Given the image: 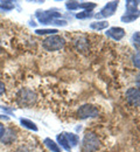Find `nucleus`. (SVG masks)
Returning a JSON list of instances; mask_svg holds the SVG:
<instances>
[{
  "label": "nucleus",
  "instance_id": "14",
  "mask_svg": "<svg viewBox=\"0 0 140 152\" xmlns=\"http://www.w3.org/2000/svg\"><path fill=\"white\" fill-rule=\"evenodd\" d=\"M20 123H21V125H22V126H25V128H27V129H29V130H33V131H38V126H36V124H35L34 122L29 121V119H26V118H21Z\"/></svg>",
  "mask_w": 140,
  "mask_h": 152
},
{
  "label": "nucleus",
  "instance_id": "4",
  "mask_svg": "<svg viewBox=\"0 0 140 152\" xmlns=\"http://www.w3.org/2000/svg\"><path fill=\"white\" fill-rule=\"evenodd\" d=\"M61 13L59 12H54V11H38L36 12V18L39 20V22L43 23V25H48V23H53L54 20L56 18H60Z\"/></svg>",
  "mask_w": 140,
  "mask_h": 152
},
{
  "label": "nucleus",
  "instance_id": "25",
  "mask_svg": "<svg viewBox=\"0 0 140 152\" xmlns=\"http://www.w3.org/2000/svg\"><path fill=\"white\" fill-rule=\"evenodd\" d=\"M4 133H5V128H4V125L0 124V139H1V137L4 136Z\"/></svg>",
  "mask_w": 140,
  "mask_h": 152
},
{
  "label": "nucleus",
  "instance_id": "24",
  "mask_svg": "<svg viewBox=\"0 0 140 152\" xmlns=\"http://www.w3.org/2000/svg\"><path fill=\"white\" fill-rule=\"evenodd\" d=\"M136 84H137V87L140 89V74L136 76Z\"/></svg>",
  "mask_w": 140,
  "mask_h": 152
},
{
  "label": "nucleus",
  "instance_id": "22",
  "mask_svg": "<svg viewBox=\"0 0 140 152\" xmlns=\"http://www.w3.org/2000/svg\"><path fill=\"white\" fill-rule=\"evenodd\" d=\"M133 63H134V66L140 69V52L139 53H137L134 56H133Z\"/></svg>",
  "mask_w": 140,
  "mask_h": 152
},
{
  "label": "nucleus",
  "instance_id": "7",
  "mask_svg": "<svg viewBox=\"0 0 140 152\" xmlns=\"http://www.w3.org/2000/svg\"><path fill=\"white\" fill-rule=\"evenodd\" d=\"M126 99L133 107H140V89L139 88H130L126 91Z\"/></svg>",
  "mask_w": 140,
  "mask_h": 152
},
{
  "label": "nucleus",
  "instance_id": "18",
  "mask_svg": "<svg viewBox=\"0 0 140 152\" xmlns=\"http://www.w3.org/2000/svg\"><path fill=\"white\" fill-rule=\"evenodd\" d=\"M0 8L4 11H11L14 8L13 1H0Z\"/></svg>",
  "mask_w": 140,
  "mask_h": 152
},
{
  "label": "nucleus",
  "instance_id": "11",
  "mask_svg": "<svg viewBox=\"0 0 140 152\" xmlns=\"http://www.w3.org/2000/svg\"><path fill=\"white\" fill-rule=\"evenodd\" d=\"M43 143H44V145L50 150L52 152H61V149L60 146H59V144H56L54 140H52L50 138H46L44 140H43Z\"/></svg>",
  "mask_w": 140,
  "mask_h": 152
},
{
  "label": "nucleus",
  "instance_id": "21",
  "mask_svg": "<svg viewBox=\"0 0 140 152\" xmlns=\"http://www.w3.org/2000/svg\"><path fill=\"white\" fill-rule=\"evenodd\" d=\"M91 17H94L91 11H84V12H81V13L76 14L77 19H86V18H91Z\"/></svg>",
  "mask_w": 140,
  "mask_h": 152
},
{
  "label": "nucleus",
  "instance_id": "15",
  "mask_svg": "<svg viewBox=\"0 0 140 152\" xmlns=\"http://www.w3.org/2000/svg\"><path fill=\"white\" fill-rule=\"evenodd\" d=\"M137 6H138V1H132V0L126 1V13H137L139 11Z\"/></svg>",
  "mask_w": 140,
  "mask_h": 152
},
{
  "label": "nucleus",
  "instance_id": "3",
  "mask_svg": "<svg viewBox=\"0 0 140 152\" xmlns=\"http://www.w3.org/2000/svg\"><path fill=\"white\" fill-rule=\"evenodd\" d=\"M99 148V139L94 132H86L83 138V151L95 152Z\"/></svg>",
  "mask_w": 140,
  "mask_h": 152
},
{
  "label": "nucleus",
  "instance_id": "23",
  "mask_svg": "<svg viewBox=\"0 0 140 152\" xmlns=\"http://www.w3.org/2000/svg\"><path fill=\"white\" fill-rule=\"evenodd\" d=\"M5 93V84L0 81V95H2Z\"/></svg>",
  "mask_w": 140,
  "mask_h": 152
},
{
  "label": "nucleus",
  "instance_id": "1",
  "mask_svg": "<svg viewBox=\"0 0 140 152\" xmlns=\"http://www.w3.org/2000/svg\"><path fill=\"white\" fill-rule=\"evenodd\" d=\"M36 99H38L36 94L29 89H21L17 95V101L19 105L25 108H30L32 105H34L36 103Z\"/></svg>",
  "mask_w": 140,
  "mask_h": 152
},
{
  "label": "nucleus",
  "instance_id": "9",
  "mask_svg": "<svg viewBox=\"0 0 140 152\" xmlns=\"http://www.w3.org/2000/svg\"><path fill=\"white\" fill-rule=\"evenodd\" d=\"M14 139H15V132L12 129H8V130H5V133H4V136L1 137L0 140L4 144H11Z\"/></svg>",
  "mask_w": 140,
  "mask_h": 152
},
{
  "label": "nucleus",
  "instance_id": "5",
  "mask_svg": "<svg viewBox=\"0 0 140 152\" xmlns=\"http://www.w3.org/2000/svg\"><path fill=\"white\" fill-rule=\"evenodd\" d=\"M118 1H111V2H107L102 10H100L99 14H97L96 17L97 18H109V17H112L115 14V12L117 11L118 8Z\"/></svg>",
  "mask_w": 140,
  "mask_h": 152
},
{
  "label": "nucleus",
  "instance_id": "8",
  "mask_svg": "<svg viewBox=\"0 0 140 152\" xmlns=\"http://www.w3.org/2000/svg\"><path fill=\"white\" fill-rule=\"evenodd\" d=\"M106 35L112 38L113 40H116V41H119V40L124 38L125 31L123 28H120V27H112V28L106 31Z\"/></svg>",
  "mask_w": 140,
  "mask_h": 152
},
{
  "label": "nucleus",
  "instance_id": "10",
  "mask_svg": "<svg viewBox=\"0 0 140 152\" xmlns=\"http://www.w3.org/2000/svg\"><path fill=\"white\" fill-rule=\"evenodd\" d=\"M57 142H59V144H60L64 150L71 151V146H70V144H69V142H68V139H67V137H65L64 133H61V134L57 136Z\"/></svg>",
  "mask_w": 140,
  "mask_h": 152
},
{
  "label": "nucleus",
  "instance_id": "2",
  "mask_svg": "<svg viewBox=\"0 0 140 152\" xmlns=\"http://www.w3.org/2000/svg\"><path fill=\"white\" fill-rule=\"evenodd\" d=\"M65 45V41L64 39L61 38L60 35H50L48 38H46L43 40V48L48 52H56V50H60L64 47Z\"/></svg>",
  "mask_w": 140,
  "mask_h": 152
},
{
  "label": "nucleus",
  "instance_id": "20",
  "mask_svg": "<svg viewBox=\"0 0 140 152\" xmlns=\"http://www.w3.org/2000/svg\"><path fill=\"white\" fill-rule=\"evenodd\" d=\"M57 29H36V34L44 35V34H50V35H56L57 34Z\"/></svg>",
  "mask_w": 140,
  "mask_h": 152
},
{
  "label": "nucleus",
  "instance_id": "17",
  "mask_svg": "<svg viewBox=\"0 0 140 152\" xmlns=\"http://www.w3.org/2000/svg\"><path fill=\"white\" fill-rule=\"evenodd\" d=\"M64 134H65V137H67V139H68L70 146H76V145H77V143H78V137H77L76 134H74V133H64Z\"/></svg>",
  "mask_w": 140,
  "mask_h": 152
},
{
  "label": "nucleus",
  "instance_id": "6",
  "mask_svg": "<svg viewBox=\"0 0 140 152\" xmlns=\"http://www.w3.org/2000/svg\"><path fill=\"white\" fill-rule=\"evenodd\" d=\"M77 115H78V117H80L81 119H86L89 117H96V116H98V110L94 105L85 104V105L81 107Z\"/></svg>",
  "mask_w": 140,
  "mask_h": 152
},
{
  "label": "nucleus",
  "instance_id": "19",
  "mask_svg": "<svg viewBox=\"0 0 140 152\" xmlns=\"http://www.w3.org/2000/svg\"><path fill=\"white\" fill-rule=\"evenodd\" d=\"M132 43L137 49H140V32H136L132 35Z\"/></svg>",
  "mask_w": 140,
  "mask_h": 152
},
{
  "label": "nucleus",
  "instance_id": "12",
  "mask_svg": "<svg viewBox=\"0 0 140 152\" xmlns=\"http://www.w3.org/2000/svg\"><path fill=\"white\" fill-rule=\"evenodd\" d=\"M139 17H140V11H138L137 13H126L125 15L121 17V21L125 22V23H127V22L134 21L136 19H138Z\"/></svg>",
  "mask_w": 140,
  "mask_h": 152
},
{
  "label": "nucleus",
  "instance_id": "13",
  "mask_svg": "<svg viewBox=\"0 0 140 152\" xmlns=\"http://www.w3.org/2000/svg\"><path fill=\"white\" fill-rule=\"evenodd\" d=\"M75 46H76V48H77L78 52H85V50H88V42H86L85 39L83 38L77 39L75 41Z\"/></svg>",
  "mask_w": 140,
  "mask_h": 152
},
{
  "label": "nucleus",
  "instance_id": "16",
  "mask_svg": "<svg viewBox=\"0 0 140 152\" xmlns=\"http://www.w3.org/2000/svg\"><path fill=\"white\" fill-rule=\"evenodd\" d=\"M107 26H109V22H106V21H96L90 25V28L95 29V31H102V29L107 28Z\"/></svg>",
  "mask_w": 140,
  "mask_h": 152
}]
</instances>
